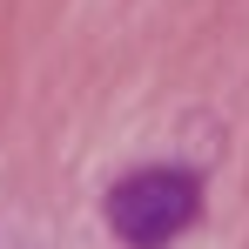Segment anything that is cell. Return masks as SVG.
<instances>
[{"mask_svg":"<svg viewBox=\"0 0 249 249\" xmlns=\"http://www.w3.org/2000/svg\"><path fill=\"white\" fill-rule=\"evenodd\" d=\"M196 182L189 175H175V168H142V175H128L122 189L108 196V222H115V236L135 249H162L175 243L189 222H196Z\"/></svg>","mask_w":249,"mask_h":249,"instance_id":"cell-1","label":"cell"}]
</instances>
